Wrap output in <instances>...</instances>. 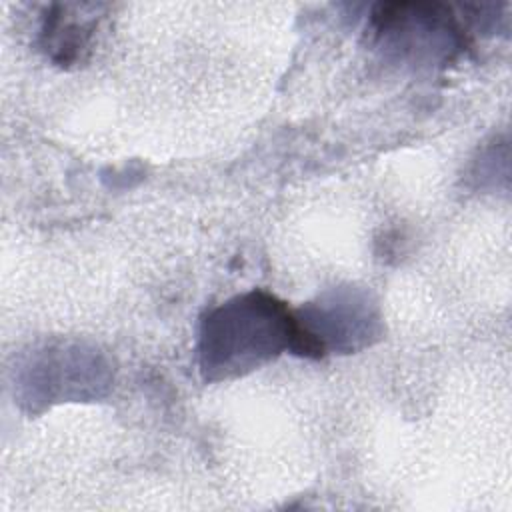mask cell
<instances>
[{
	"instance_id": "6da1fadb",
	"label": "cell",
	"mask_w": 512,
	"mask_h": 512,
	"mask_svg": "<svg viewBox=\"0 0 512 512\" xmlns=\"http://www.w3.org/2000/svg\"><path fill=\"white\" fill-rule=\"evenodd\" d=\"M296 314L264 290H252L206 312L198 358L204 380L218 382L260 368L284 350L300 356Z\"/></svg>"
},
{
	"instance_id": "7a4b0ae2",
	"label": "cell",
	"mask_w": 512,
	"mask_h": 512,
	"mask_svg": "<svg viewBox=\"0 0 512 512\" xmlns=\"http://www.w3.org/2000/svg\"><path fill=\"white\" fill-rule=\"evenodd\" d=\"M110 382L104 358L82 344L56 342L30 352L16 370L20 400L30 408L96 398Z\"/></svg>"
},
{
	"instance_id": "3957f363",
	"label": "cell",
	"mask_w": 512,
	"mask_h": 512,
	"mask_svg": "<svg viewBox=\"0 0 512 512\" xmlns=\"http://www.w3.org/2000/svg\"><path fill=\"white\" fill-rule=\"evenodd\" d=\"M304 334L306 358L328 352L350 354L370 346L382 334L378 302L368 290L340 286L294 312Z\"/></svg>"
},
{
	"instance_id": "277c9868",
	"label": "cell",
	"mask_w": 512,
	"mask_h": 512,
	"mask_svg": "<svg viewBox=\"0 0 512 512\" xmlns=\"http://www.w3.org/2000/svg\"><path fill=\"white\" fill-rule=\"evenodd\" d=\"M370 32L386 52L416 64L448 60L466 44L452 10L442 4H378Z\"/></svg>"
},
{
	"instance_id": "5b68a950",
	"label": "cell",
	"mask_w": 512,
	"mask_h": 512,
	"mask_svg": "<svg viewBox=\"0 0 512 512\" xmlns=\"http://www.w3.org/2000/svg\"><path fill=\"white\" fill-rule=\"evenodd\" d=\"M74 16L76 14H70L66 6H52V10L44 18V46L50 56L60 64H70L80 56V52L88 44L94 26L92 22L76 20Z\"/></svg>"
}]
</instances>
